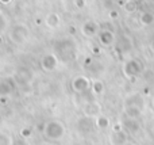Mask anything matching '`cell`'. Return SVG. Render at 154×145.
<instances>
[{
  "label": "cell",
  "instance_id": "obj_1",
  "mask_svg": "<svg viewBox=\"0 0 154 145\" xmlns=\"http://www.w3.org/2000/svg\"><path fill=\"white\" fill-rule=\"evenodd\" d=\"M143 105L141 94H131L125 99V113L130 119H135L143 113Z\"/></svg>",
  "mask_w": 154,
  "mask_h": 145
},
{
  "label": "cell",
  "instance_id": "obj_2",
  "mask_svg": "<svg viewBox=\"0 0 154 145\" xmlns=\"http://www.w3.org/2000/svg\"><path fill=\"white\" fill-rule=\"evenodd\" d=\"M29 29L24 24H15L12 26V29L10 30V39L12 41L15 45H22L26 42V39L29 38Z\"/></svg>",
  "mask_w": 154,
  "mask_h": 145
},
{
  "label": "cell",
  "instance_id": "obj_3",
  "mask_svg": "<svg viewBox=\"0 0 154 145\" xmlns=\"http://www.w3.org/2000/svg\"><path fill=\"white\" fill-rule=\"evenodd\" d=\"M43 132L50 138H61L62 134H64V126L58 121H49L46 122L45 128H43Z\"/></svg>",
  "mask_w": 154,
  "mask_h": 145
},
{
  "label": "cell",
  "instance_id": "obj_4",
  "mask_svg": "<svg viewBox=\"0 0 154 145\" xmlns=\"http://www.w3.org/2000/svg\"><path fill=\"white\" fill-rule=\"evenodd\" d=\"M72 88L73 91L77 94H82V92H87L88 90H91V80L87 76H76L72 80Z\"/></svg>",
  "mask_w": 154,
  "mask_h": 145
},
{
  "label": "cell",
  "instance_id": "obj_5",
  "mask_svg": "<svg viewBox=\"0 0 154 145\" xmlns=\"http://www.w3.org/2000/svg\"><path fill=\"white\" fill-rule=\"evenodd\" d=\"M141 69H142V65L139 64L137 60L131 58V60H128V61H126L125 65H123V75L127 79H131L138 75V73L141 72Z\"/></svg>",
  "mask_w": 154,
  "mask_h": 145
},
{
  "label": "cell",
  "instance_id": "obj_6",
  "mask_svg": "<svg viewBox=\"0 0 154 145\" xmlns=\"http://www.w3.org/2000/svg\"><path fill=\"white\" fill-rule=\"evenodd\" d=\"M57 65H58V60H57V57L54 56V54H46V56H43L42 60H41V67H42V69L46 71V72L54 71L57 68Z\"/></svg>",
  "mask_w": 154,
  "mask_h": 145
},
{
  "label": "cell",
  "instance_id": "obj_7",
  "mask_svg": "<svg viewBox=\"0 0 154 145\" xmlns=\"http://www.w3.org/2000/svg\"><path fill=\"white\" fill-rule=\"evenodd\" d=\"M84 113L88 117H97L99 113H100V105H99V102H95V100L88 102L84 107Z\"/></svg>",
  "mask_w": 154,
  "mask_h": 145
},
{
  "label": "cell",
  "instance_id": "obj_8",
  "mask_svg": "<svg viewBox=\"0 0 154 145\" xmlns=\"http://www.w3.org/2000/svg\"><path fill=\"white\" fill-rule=\"evenodd\" d=\"M60 23H61V19H60L58 14L50 12V14H48V15H46L45 24L49 27V29H57V27L60 26Z\"/></svg>",
  "mask_w": 154,
  "mask_h": 145
},
{
  "label": "cell",
  "instance_id": "obj_9",
  "mask_svg": "<svg viewBox=\"0 0 154 145\" xmlns=\"http://www.w3.org/2000/svg\"><path fill=\"white\" fill-rule=\"evenodd\" d=\"M127 136L122 130H114L111 134V144L112 145H125Z\"/></svg>",
  "mask_w": 154,
  "mask_h": 145
},
{
  "label": "cell",
  "instance_id": "obj_10",
  "mask_svg": "<svg viewBox=\"0 0 154 145\" xmlns=\"http://www.w3.org/2000/svg\"><path fill=\"white\" fill-rule=\"evenodd\" d=\"M139 22H141L143 26H152L154 23V14L150 11H143L139 15Z\"/></svg>",
  "mask_w": 154,
  "mask_h": 145
},
{
  "label": "cell",
  "instance_id": "obj_11",
  "mask_svg": "<svg viewBox=\"0 0 154 145\" xmlns=\"http://www.w3.org/2000/svg\"><path fill=\"white\" fill-rule=\"evenodd\" d=\"M96 30H97V27H96V24L93 23V22H87V23L82 26V33H84V35H87V37H93V35L96 34Z\"/></svg>",
  "mask_w": 154,
  "mask_h": 145
},
{
  "label": "cell",
  "instance_id": "obj_12",
  "mask_svg": "<svg viewBox=\"0 0 154 145\" xmlns=\"http://www.w3.org/2000/svg\"><path fill=\"white\" fill-rule=\"evenodd\" d=\"M12 86L8 83V80H2L0 81V96H8L12 92Z\"/></svg>",
  "mask_w": 154,
  "mask_h": 145
},
{
  "label": "cell",
  "instance_id": "obj_13",
  "mask_svg": "<svg viewBox=\"0 0 154 145\" xmlns=\"http://www.w3.org/2000/svg\"><path fill=\"white\" fill-rule=\"evenodd\" d=\"M112 39H114V35L109 31H101L100 34H99V41H100V43L104 46H108L109 43L112 42Z\"/></svg>",
  "mask_w": 154,
  "mask_h": 145
},
{
  "label": "cell",
  "instance_id": "obj_14",
  "mask_svg": "<svg viewBox=\"0 0 154 145\" xmlns=\"http://www.w3.org/2000/svg\"><path fill=\"white\" fill-rule=\"evenodd\" d=\"M91 90H92V92L95 95H100L103 94L104 91V84L101 80H93L92 83H91Z\"/></svg>",
  "mask_w": 154,
  "mask_h": 145
},
{
  "label": "cell",
  "instance_id": "obj_15",
  "mask_svg": "<svg viewBox=\"0 0 154 145\" xmlns=\"http://www.w3.org/2000/svg\"><path fill=\"white\" fill-rule=\"evenodd\" d=\"M123 8H125L126 12H135L137 8H138V4H137L135 0H126L123 3Z\"/></svg>",
  "mask_w": 154,
  "mask_h": 145
},
{
  "label": "cell",
  "instance_id": "obj_16",
  "mask_svg": "<svg viewBox=\"0 0 154 145\" xmlns=\"http://www.w3.org/2000/svg\"><path fill=\"white\" fill-rule=\"evenodd\" d=\"M109 125V121L107 117L104 115H97L96 117V126L99 128V129H107Z\"/></svg>",
  "mask_w": 154,
  "mask_h": 145
},
{
  "label": "cell",
  "instance_id": "obj_17",
  "mask_svg": "<svg viewBox=\"0 0 154 145\" xmlns=\"http://www.w3.org/2000/svg\"><path fill=\"white\" fill-rule=\"evenodd\" d=\"M75 4L77 8H84L85 7V0H75Z\"/></svg>",
  "mask_w": 154,
  "mask_h": 145
},
{
  "label": "cell",
  "instance_id": "obj_18",
  "mask_svg": "<svg viewBox=\"0 0 154 145\" xmlns=\"http://www.w3.org/2000/svg\"><path fill=\"white\" fill-rule=\"evenodd\" d=\"M118 16H119V14H118V11L112 10L111 12H109V18H111V19H116Z\"/></svg>",
  "mask_w": 154,
  "mask_h": 145
},
{
  "label": "cell",
  "instance_id": "obj_19",
  "mask_svg": "<svg viewBox=\"0 0 154 145\" xmlns=\"http://www.w3.org/2000/svg\"><path fill=\"white\" fill-rule=\"evenodd\" d=\"M11 2H12V0H0V3H2V4H10Z\"/></svg>",
  "mask_w": 154,
  "mask_h": 145
},
{
  "label": "cell",
  "instance_id": "obj_20",
  "mask_svg": "<svg viewBox=\"0 0 154 145\" xmlns=\"http://www.w3.org/2000/svg\"><path fill=\"white\" fill-rule=\"evenodd\" d=\"M150 49H152V50L154 52V41H153V42H152V45H150Z\"/></svg>",
  "mask_w": 154,
  "mask_h": 145
},
{
  "label": "cell",
  "instance_id": "obj_21",
  "mask_svg": "<svg viewBox=\"0 0 154 145\" xmlns=\"http://www.w3.org/2000/svg\"><path fill=\"white\" fill-rule=\"evenodd\" d=\"M3 41H4V39H3V35L0 34V45H2V43H3Z\"/></svg>",
  "mask_w": 154,
  "mask_h": 145
},
{
  "label": "cell",
  "instance_id": "obj_22",
  "mask_svg": "<svg viewBox=\"0 0 154 145\" xmlns=\"http://www.w3.org/2000/svg\"><path fill=\"white\" fill-rule=\"evenodd\" d=\"M152 103H153V105H154V98H153V99H152Z\"/></svg>",
  "mask_w": 154,
  "mask_h": 145
}]
</instances>
